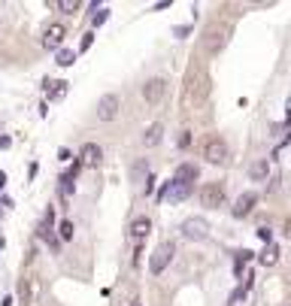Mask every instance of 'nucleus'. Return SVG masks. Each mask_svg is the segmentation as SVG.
I'll use <instances>...</instances> for the list:
<instances>
[{"instance_id":"obj_9","label":"nucleus","mask_w":291,"mask_h":306,"mask_svg":"<svg viewBox=\"0 0 291 306\" xmlns=\"http://www.w3.org/2000/svg\"><path fill=\"white\" fill-rule=\"evenodd\" d=\"M167 94V79H164V76H155V79H149V82H146L143 85V100L146 103H161V97Z\"/></svg>"},{"instance_id":"obj_36","label":"nucleus","mask_w":291,"mask_h":306,"mask_svg":"<svg viewBox=\"0 0 291 306\" xmlns=\"http://www.w3.org/2000/svg\"><path fill=\"white\" fill-rule=\"evenodd\" d=\"M128 306H143V300H140V297H131V303H128Z\"/></svg>"},{"instance_id":"obj_5","label":"nucleus","mask_w":291,"mask_h":306,"mask_svg":"<svg viewBox=\"0 0 291 306\" xmlns=\"http://www.w3.org/2000/svg\"><path fill=\"white\" fill-rule=\"evenodd\" d=\"M182 237L191 240V243H203V240L209 237V224H206V218H200V215L185 218V221H182Z\"/></svg>"},{"instance_id":"obj_23","label":"nucleus","mask_w":291,"mask_h":306,"mask_svg":"<svg viewBox=\"0 0 291 306\" xmlns=\"http://www.w3.org/2000/svg\"><path fill=\"white\" fill-rule=\"evenodd\" d=\"M52 9H58V12H76L79 9V0H58V3H52Z\"/></svg>"},{"instance_id":"obj_4","label":"nucleus","mask_w":291,"mask_h":306,"mask_svg":"<svg viewBox=\"0 0 291 306\" xmlns=\"http://www.w3.org/2000/svg\"><path fill=\"white\" fill-rule=\"evenodd\" d=\"M173 255H176V246L170 243V240H164L155 252H152V261H149V270H152V276H161L164 270H167V264L173 261Z\"/></svg>"},{"instance_id":"obj_24","label":"nucleus","mask_w":291,"mask_h":306,"mask_svg":"<svg viewBox=\"0 0 291 306\" xmlns=\"http://www.w3.org/2000/svg\"><path fill=\"white\" fill-rule=\"evenodd\" d=\"M252 255H255V252H249V249L237 252V261H234V273H237V276L243 273V264H246V261H252Z\"/></svg>"},{"instance_id":"obj_12","label":"nucleus","mask_w":291,"mask_h":306,"mask_svg":"<svg viewBox=\"0 0 291 306\" xmlns=\"http://www.w3.org/2000/svg\"><path fill=\"white\" fill-rule=\"evenodd\" d=\"M76 161H79L82 167H97V164L103 161V149H100L97 143H85L82 152L76 155Z\"/></svg>"},{"instance_id":"obj_7","label":"nucleus","mask_w":291,"mask_h":306,"mask_svg":"<svg viewBox=\"0 0 291 306\" xmlns=\"http://www.w3.org/2000/svg\"><path fill=\"white\" fill-rule=\"evenodd\" d=\"M200 203L206 209H218V206H225V188L218 185V182H206L200 188Z\"/></svg>"},{"instance_id":"obj_15","label":"nucleus","mask_w":291,"mask_h":306,"mask_svg":"<svg viewBox=\"0 0 291 306\" xmlns=\"http://www.w3.org/2000/svg\"><path fill=\"white\" fill-rule=\"evenodd\" d=\"M255 203H258V194H255V191H243L234 203V218H246L255 209Z\"/></svg>"},{"instance_id":"obj_28","label":"nucleus","mask_w":291,"mask_h":306,"mask_svg":"<svg viewBox=\"0 0 291 306\" xmlns=\"http://www.w3.org/2000/svg\"><path fill=\"white\" fill-rule=\"evenodd\" d=\"M258 237L270 246V240H273V231H270V227H258Z\"/></svg>"},{"instance_id":"obj_26","label":"nucleus","mask_w":291,"mask_h":306,"mask_svg":"<svg viewBox=\"0 0 291 306\" xmlns=\"http://www.w3.org/2000/svg\"><path fill=\"white\" fill-rule=\"evenodd\" d=\"M91 43H94V30H88V33L82 36V43H79V52H88V49H91Z\"/></svg>"},{"instance_id":"obj_21","label":"nucleus","mask_w":291,"mask_h":306,"mask_svg":"<svg viewBox=\"0 0 291 306\" xmlns=\"http://www.w3.org/2000/svg\"><path fill=\"white\" fill-rule=\"evenodd\" d=\"M55 61H58V67H73V64H76V52H73V49H58Z\"/></svg>"},{"instance_id":"obj_3","label":"nucleus","mask_w":291,"mask_h":306,"mask_svg":"<svg viewBox=\"0 0 291 306\" xmlns=\"http://www.w3.org/2000/svg\"><path fill=\"white\" fill-rule=\"evenodd\" d=\"M191 191H194V185H188V182H179V179H170V182H164V185H161V191H158V200H167V203H182V200H188V197H191Z\"/></svg>"},{"instance_id":"obj_29","label":"nucleus","mask_w":291,"mask_h":306,"mask_svg":"<svg viewBox=\"0 0 291 306\" xmlns=\"http://www.w3.org/2000/svg\"><path fill=\"white\" fill-rule=\"evenodd\" d=\"M191 146V134L188 131H182V137H179V149H188Z\"/></svg>"},{"instance_id":"obj_17","label":"nucleus","mask_w":291,"mask_h":306,"mask_svg":"<svg viewBox=\"0 0 291 306\" xmlns=\"http://www.w3.org/2000/svg\"><path fill=\"white\" fill-rule=\"evenodd\" d=\"M267 176H270V161H267V158L255 161V164L249 167V179H252V182H264Z\"/></svg>"},{"instance_id":"obj_32","label":"nucleus","mask_w":291,"mask_h":306,"mask_svg":"<svg viewBox=\"0 0 291 306\" xmlns=\"http://www.w3.org/2000/svg\"><path fill=\"white\" fill-rule=\"evenodd\" d=\"M282 234H285V240H291V218H285V224H282Z\"/></svg>"},{"instance_id":"obj_34","label":"nucleus","mask_w":291,"mask_h":306,"mask_svg":"<svg viewBox=\"0 0 291 306\" xmlns=\"http://www.w3.org/2000/svg\"><path fill=\"white\" fill-rule=\"evenodd\" d=\"M9 146H12V140H9V137H0V149H9Z\"/></svg>"},{"instance_id":"obj_25","label":"nucleus","mask_w":291,"mask_h":306,"mask_svg":"<svg viewBox=\"0 0 291 306\" xmlns=\"http://www.w3.org/2000/svg\"><path fill=\"white\" fill-rule=\"evenodd\" d=\"M73 231H76V227H73L70 218H64V221L58 224V237H61V240H73Z\"/></svg>"},{"instance_id":"obj_14","label":"nucleus","mask_w":291,"mask_h":306,"mask_svg":"<svg viewBox=\"0 0 291 306\" xmlns=\"http://www.w3.org/2000/svg\"><path fill=\"white\" fill-rule=\"evenodd\" d=\"M64 36H67L64 24H49V27H46V33H43V46H46V49H52V52H58V49H61V43H64Z\"/></svg>"},{"instance_id":"obj_11","label":"nucleus","mask_w":291,"mask_h":306,"mask_svg":"<svg viewBox=\"0 0 291 306\" xmlns=\"http://www.w3.org/2000/svg\"><path fill=\"white\" fill-rule=\"evenodd\" d=\"M82 164L79 161H73V167H67L61 173V197H73V191H76V176H79Z\"/></svg>"},{"instance_id":"obj_27","label":"nucleus","mask_w":291,"mask_h":306,"mask_svg":"<svg viewBox=\"0 0 291 306\" xmlns=\"http://www.w3.org/2000/svg\"><path fill=\"white\" fill-rule=\"evenodd\" d=\"M188 33H191V24H179V27H173V36H179V40H185Z\"/></svg>"},{"instance_id":"obj_8","label":"nucleus","mask_w":291,"mask_h":306,"mask_svg":"<svg viewBox=\"0 0 291 306\" xmlns=\"http://www.w3.org/2000/svg\"><path fill=\"white\" fill-rule=\"evenodd\" d=\"M119 109H122V97L119 94H103L97 100V119L100 122H113L119 116Z\"/></svg>"},{"instance_id":"obj_37","label":"nucleus","mask_w":291,"mask_h":306,"mask_svg":"<svg viewBox=\"0 0 291 306\" xmlns=\"http://www.w3.org/2000/svg\"><path fill=\"white\" fill-rule=\"evenodd\" d=\"M12 303H15L12 297H6V300H0V306H12Z\"/></svg>"},{"instance_id":"obj_19","label":"nucleus","mask_w":291,"mask_h":306,"mask_svg":"<svg viewBox=\"0 0 291 306\" xmlns=\"http://www.w3.org/2000/svg\"><path fill=\"white\" fill-rule=\"evenodd\" d=\"M161 137H164V125H161V122H152L149 128H146V134H143V143H146V146H158Z\"/></svg>"},{"instance_id":"obj_2","label":"nucleus","mask_w":291,"mask_h":306,"mask_svg":"<svg viewBox=\"0 0 291 306\" xmlns=\"http://www.w3.org/2000/svg\"><path fill=\"white\" fill-rule=\"evenodd\" d=\"M228 36H231V30L225 24H209L206 33H203V52L206 55H218L228 46Z\"/></svg>"},{"instance_id":"obj_35","label":"nucleus","mask_w":291,"mask_h":306,"mask_svg":"<svg viewBox=\"0 0 291 306\" xmlns=\"http://www.w3.org/2000/svg\"><path fill=\"white\" fill-rule=\"evenodd\" d=\"M3 188H6V173L0 170V191H3Z\"/></svg>"},{"instance_id":"obj_39","label":"nucleus","mask_w":291,"mask_h":306,"mask_svg":"<svg viewBox=\"0 0 291 306\" xmlns=\"http://www.w3.org/2000/svg\"><path fill=\"white\" fill-rule=\"evenodd\" d=\"M3 246H6V240H3V237H0V249H3Z\"/></svg>"},{"instance_id":"obj_16","label":"nucleus","mask_w":291,"mask_h":306,"mask_svg":"<svg viewBox=\"0 0 291 306\" xmlns=\"http://www.w3.org/2000/svg\"><path fill=\"white\" fill-rule=\"evenodd\" d=\"M43 88H46V100H64L67 97V91H70V82H64V79H46L43 82Z\"/></svg>"},{"instance_id":"obj_18","label":"nucleus","mask_w":291,"mask_h":306,"mask_svg":"<svg viewBox=\"0 0 291 306\" xmlns=\"http://www.w3.org/2000/svg\"><path fill=\"white\" fill-rule=\"evenodd\" d=\"M197 176H200L197 164H179V167H176V173H173V179H179V182H188V185H191Z\"/></svg>"},{"instance_id":"obj_10","label":"nucleus","mask_w":291,"mask_h":306,"mask_svg":"<svg viewBox=\"0 0 291 306\" xmlns=\"http://www.w3.org/2000/svg\"><path fill=\"white\" fill-rule=\"evenodd\" d=\"M36 294H40V279H36V276H24L21 285H18V300H21V306H33Z\"/></svg>"},{"instance_id":"obj_31","label":"nucleus","mask_w":291,"mask_h":306,"mask_svg":"<svg viewBox=\"0 0 291 306\" xmlns=\"http://www.w3.org/2000/svg\"><path fill=\"white\" fill-rule=\"evenodd\" d=\"M58 161H64V164H67V161H73V155H70V149H58Z\"/></svg>"},{"instance_id":"obj_22","label":"nucleus","mask_w":291,"mask_h":306,"mask_svg":"<svg viewBox=\"0 0 291 306\" xmlns=\"http://www.w3.org/2000/svg\"><path fill=\"white\" fill-rule=\"evenodd\" d=\"M106 18H109V9H106V6H97L94 15H91V27H103Z\"/></svg>"},{"instance_id":"obj_38","label":"nucleus","mask_w":291,"mask_h":306,"mask_svg":"<svg viewBox=\"0 0 291 306\" xmlns=\"http://www.w3.org/2000/svg\"><path fill=\"white\" fill-rule=\"evenodd\" d=\"M285 109H288V125H291V97H288V103H285Z\"/></svg>"},{"instance_id":"obj_13","label":"nucleus","mask_w":291,"mask_h":306,"mask_svg":"<svg viewBox=\"0 0 291 306\" xmlns=\"http://www.w3.org/2000/svg\"><path fill=\"white\" fill-rule=\"evenodd\" d=\"M149 231H152V221L146 218V215H140V218H134V221H131V227H128V240L143 243L146 237H149Z\"/></svg>"},{"instance_id":"obj_30","label":"nucleus","mask_w":291,"mask_h":306,"mask_svg":"<svg viewBox=\"0 0 291 306\" xmlns=\"http://www.w3.org/2000/svg\"><path fill=\"white\" fill-rule=\"evenodd\" d=\"M246 294H249V291H246V288H243V285H240V288H237V291H234V294H231V303H240V300H243V297H246Z\"/></svg>"},{"instance_id":"obj_6","label":"nucleus","mask_w":291,"mask_h":306,"mask_svg":"<svg viewBox=\"0 0 291 306\" xmlns=\"http://www.w3.org/2000/svg\"><path fill=\"white\" fill-rule=\"evenodd\" d=\"M203 158H206L209 164H225V161H228V143H225L222 137H209V140L203 143Z\"/></svg>"},{"instance_id":"obj_20","label":"nucleus","mask_w":291,"mask_h":306,"mask_svg":"<svg viewBox=\"0 0 291 306\" xmlns=\"http://www.w3.org/2000/svg\"><path fill=\"white\" fill-rule=\"evenodd\" d=\"M258 261H261L264 267H273V264L279 261V246H276V243H270V246L261 252V258H258Z\"/></svg>"},{"instance_id":"obj_1","label":"nucleus","mask_w":291,"mask_h":306,"mask_svg":"<svg viewBox=\"0 0 291 306\" xmlns=\"http://www.w3.org/2000/svg\"><path fill=\"white\" fill-rule=\"evenodd\" d=\"M185 85H188V88H185V91H188V100H194V103L206 100V94H209V76H206V70H203V67H191Z\"/></svg>"},{"instance_id":"obj_33","label":"nucleus","mask_w":291,"mask_h":306,"mask_svg":"<svg viewBox=\"0 0 291 306\" xmlns=\"http://www.w3.org/2000/svg\"><path fill=\"white\" fill-rule=\"evenodd\" d=\"M43 218H46V221H49V224H55V209H52V206H49V209H46V215H43Z\"/></svg>"}]
</instances>
